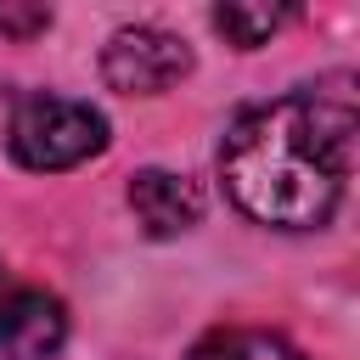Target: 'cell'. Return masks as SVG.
<instances>
[{"mask_svg": "<svg viewBox=\"0 0 360 360\" xmlns=\"http://www.w3.org/2000/svg\"><path fill=\"white\" fill-rule=\"evenodd\" d=\"M354 169V90L349 73L332 84L287 90L248 107L219 141L225 197L276 231H315L343 202Z\"/></svg>", "mask_w": 360, "mask_h": 360, "instance_id": "obj_1", "label": "cell"}, {"mask_svg": "<svg viewBox=\"0 0 360 360\" xmlns=\"http://www.w3.org/2000/svg\"><path fill=\"white\" fill-rule=\"evenodd\" d=\"M6 152L34 174L79 169L84 158L107 152V118L73 96H22L6 124Z\"/></svg>", "mask_w": 360, "mask_h": 360, "instance_id": "obj_2", "label": "cell"}, {"mask_svg": "<svg viewBox=\"0 0 360 360\" xmlns=\"http://www.w3.org/2000/svg\"><path fill=\"white\" fill-rule=\"evenodd\" d=\"M186 73H191V45L169 28L135 22V28H118L101 45V79L118 96H158V90L180 84Z\"/></svg>", "mask_w": 360, "mask_h": 360, "instance_id": "obj_3", "label": "cell"}, {"mask_svg": "<svg viewBox=\"0 0 360 360\" xmlns=\"http://www.w3.org/2000/svg\"><path fill=\"white\" fill-rule=\"evenodd\" d=\"M68 338V309L56 292L11 281L0 264V360H51Z\"/></svg>", "mask_w": 360, "mask_h": 360, "instance_id": "obj_4", "label": "cell"}, {"mask_svg": "<svg viewBox=\"0 0 360 360\" xmlns=\"http://www.w3.org/2000/svg\"><path fill=\"white\" fill-rule=\"evenodd\" d=\"M129 208L146 236H180L202 219V191L174 169H135L129 174Z\"/></svg>", "mask_w": 360, "mask_h": 360, "instance_id": "obj_5", "label": "cell"}, {"mask_svg": "<svg viewBox=\"0 0 360 360\" xmlns=\"http://www.w3.org/2000/svg\"><path fill=\"white\" fill-rule=\"evenodd\" d=\"M186 360H309L298 354L287 338L276 332H259V326H225V332H208Z\"/></svg>", "mask_w": 360, "mask_h": 360, "instance_id": "obj_6", "label": "cell"}, {"mask_svg": "<svg viewBox=\"0 0 360 360\" xmlns=\"http://www.w3.org/2000/svg\"><path fill=\"white\" fill-rule=\"evenodd\" d=\"M287 17H292L287 6H248V0H225V6H214V28H219L231 45H242V51L264 45Z\"/></svg>", "mask_w": 360, "mask_h": 360, "instance_id": "obj_7", "label": "cell"}, {"mask_svg": "<svg viewBox=\"0 0 360 360\" xmlns=\"http://www.w3.org/2000/svg\"><path fill=\"white\" fill-rule=\"evenodd\" d=\"M45 28H51V11H45V6H0V34L34 39V34H45Z\"/></svg>", "mask_w": 360, "mask_h": 360, "instance_id": "obj_8", "label": "cell"}]
</instances>
